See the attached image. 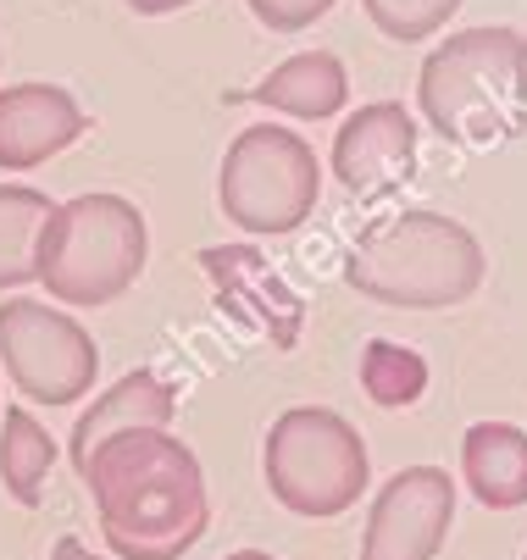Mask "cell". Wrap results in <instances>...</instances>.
Segmentation results:
<instances>
[{
  "mask_svg": "<svg viewBox=\"0 0 527 560\" xmlns=\"http://www.w3.org/2000/svg\"><path fill=\"white\" fill-rule=\"evenodd\" d=\"M56 200L34 184H0V289L39 283V233Z\"/></svg>",
  "mask_w": 527,
  "mask_h": 560,
  "instance_id": "obj_15",
  "label": "cell"
},
{
  "mask_svg": "<svg viewBox=\"0 0 527 560\" xmlns=\"http://www.w3.org/2000/svg\"><path fill=\"white\" fill-rule=\"evenodd\" d=\"M90 128V112L67 84H7L0 90V173H34L39 162L79 144Z\"/></svg>",
  "mask_w": 527,
  "mask_h": 560,
  "instance_id": "obj_11",
  "label": "cell"
},
{
  "mask_svg": "<svg viewBox=\"0 0 527 560\" xmlns=\"http://www.w3.org/2000/svg\"><path fill=\"white\" fill-rule=\"evenodd\" d=\"M229 101H256V106L294 117V122H323V117L344 112L350 72L333 50H294L261 78V84H250L245 95H229Z\"/></svg>",
  "mask_w": 527,
  "mask_h": 560,
  "instance_id": "obj_13",
  "label": "cell"
},
{
  "mask_svg": "<svg viewBox=\"0 0 527 560\" xmlns=\"http://www.w3.org/2000/svg\"><path fill=\"white\" fill-rule=\"evenodd\" d=\"M522 560H527V555H522Z\"/></svg>",
  "mask_w": 527,
  "mask_h": 560,
  "instance_id": "obj_23",
  "label": "cell"
},
{
  "mask_svg": "<svg viewBox=\"0 0 527 560\" xmlns=\"http://www.w3.org/2000/svg\"><path fill=\"white\" fill-rule=\"evenodd\" d=\"M417 117L400 101H366L361 112H350L333 133V155L328 173L355 195V200H384L395 189L411 184L417 173Z\"/></svg>",
  "mask_w": 527,
  "mask_h": 560,
  "instance_id": "obj_9",
  "label": "cell"
},
{
  "mask_svg": "<svg viewBox=\"0 0 527 560\" xmlns=\"http://www.w3.org/2000/svg\"><path fill=\"white\" fill-rule=\"evenodd\" d=\"M478 233L444 211H395L355 238L344 283L389 311H449L483 289Z\"/></svg>",
  "mask_w": 527,
  "mask_h": 560,
  "instance_id": "obj_3",
  "label": "cell"
},
{
  "mask_svg": "<svg viewBox=\"0 0 527 560\" xmlns=\"http://www.w3.org/2000/svg\"><path fill=\"white\" fill-rule=\"evenodd\" d=\"M456 522V483L444 466H400L378 483L361 527V560H433Z\"/></svg>",
  "mask_w": 527,
  "mask_h": 560,
  "instance_id": "obj_8",
  "label": "cell"
},
{
  "mask_svg": "<svg viewBox=\"0 0 527 560\" xmlns=\"http://www.w3.org/2000/svg\"><path fill=\"white\" fill-rule=\"evenodd\" d=\"M173 417H178V394H173V383L162 372H150V366L122 372L106 394H95V406L72 422L67 455H72V466H84L106 439L139 433V428H167Z\"/></svg>",
  "mask_w": 527,
  "mask_h": 560,
  "instance_id": "obj_12",
  "label": "cell"
},
{
  "mask_svg": "<svg viewBox=\"0 0 527 560\" xmlns=\"http://www.w3.org/2000/svg\"><path fill=\"white\" fill-rule=\"evenodd\" d=\"M150 261V222L128 195L95 189L56 200L39 233V283L50 305H112L122 300Z\"/></svg>",
  "mask_w": 527,
  "mask_h": 560,
  "instance_id": "obj_4",
  "label": "cell"
},
{
  "mask_svg": "<svg viewBox=\"0 0 527 560\" xmlns=\"http://www.w3.org/2000/svg\"><path fill=\"white\" fill-rule=\"evenodd\" d=\"M184 7H195V0H128V12H139V18H173Z\"/></svg>",
  "mask_w": 527,
  "mask_h": 560,
  "instance_id": "obj_21",
  "label": "cell"
},
{
  "mask_svg": "<svg viewBox=\"0 0 527 560\" xmlns=\"http://www.w3.org/2000/svg\"><path fill=\"white\" fill-rule=\"evenodd\" d=\"M323 200V162L294 128L250 122L234 133L216 167V206L256 238L294 233Z\"/></svg>",
  "mask_w": 527,
  "mask_h": 560,
  "instance_id": "obj_6",
  "label": "cell"
},
{
  "mask_svg": "<svg viewBox=\"0 0 527 560\" xmlns=\"http://www.w3.org/2000/svg\"><path fill=\"white\" fill-rule=\"evenodd\" d=\"M206 278L216 283V305L234 311L245 328H256L272 350H294L306 328V300H300L261 250L250 245H206L200 250Z\"/></svg>",
  "mask_w": 527,
  "mask_h": 560,
  "instance_id": "obj_10",
  "label": "cell"
},
{
  "mask_svg": "<svg viewBox=\"0 0 527 560\" xmlns=\"http://www.w3.org/2000/svg\"><path fill=\"white\" fill-rule=\"evenodd\" d=\"M222 560H272L267 549H234V555H222Z\"/></svg>",
  "mask_w": 527,
  "mask_h": 560,
  "instance_id": "obj_22",
  "label": "cell"
},
{
  "mask_svg": "<svg viewBox=\"0 0 527 560\" xmlns=\"http://www.w3.org/2000/svg\"><path fill=\"white\" fill-rule=\"evenodd\" d=\"M50 560H106V555H95L84 538H72V533H67V538L50 544Z\"/></svg>",
  "mask_w": 527,
  "mask_h": 560,
  "instance_id": "obj_20",
  "label": "cell"
},
{
  "mask_svg": "<svg viewBox=\"0 0 527 560\" xmlns=\"http://www.w3.org/2000/svg\"><path fill=\"white\" fill-rule=\"evenodd\" d=\"M245 7L267 34H306L317 18L333 12V0H245Z\"/></svg>",
  "mask_w": 527,
  "mask_h": 560,
  "instance_id": "obj_19",
  "label": "cell"
},
{
  "mask_svg": "<svg viewBox=\"0 0 527 560\" xmlns=\"http://www.w3.org/2000/svg\"><path fill=\"white\" fill-rule=\"evenodd\" d=\"M461 483L489 511H522L527 505V428L472 422L461 439Z\"/></svg>",
  "mask_w": 527,
  "mask_h": 560,
  "instance_id": "obj_14",
  "label": "cell"
},
{
  "mask_svg": "<svg viewBox=\"0 0 527 560\" xmlns=\"http://www.w3.org/2000/svg\"><path fill=\"white\" fill-rule=\"evenodd\" d=\"M261 477L289 516L328 522L366 494L372 455L350 417L328 406H289L261 439Z\"/></svg>",
  "mask_w": 527,
  "mask_h": 560,
  "instance_id": "obj_5",
  "label": "cell"
},
{
  "mask_svg": "<svg viewBox=\"0 0 527 560\" xmlns=\"http://www.w3.org/2000/svg\"><path fill=\"white\" fill-rule=\"evenodd\" d=\"M422 122L461 144L500 150L527 128V39L516 28H461L428 50L417 72Z\"/></svg>",
  "mask_w": 527,
  "mask_h": 560,
  "instance_id": "obj_2",
  "label": "cell"
},
{
  "mask_svg": "<svg viewBox=\"0 0 527 560\" xmlns=\"http://www.w3.org/2000/svg\"><path fill=\"white\" fill-rule=\"evenodd\" d=\"M366 23L395 45H422L438 28H449V18L461 12V0H361Z\"/></svg>",
  "mask_w": 527,
  "mask_h": 560,
  "instance_id": "obj_18",
  "label": "cell"
},
{
  "mask_svg": "<svg viewBox=\"0 0 527 560\" xmlns=\"http://www.w3.org/2000/svg\"><path fill=\"white\" fill-rule=\"evenodd\" d=\"M361 394L384 411H411L428 394V361L422 350L400 345V339H366L361 350Z\"/></svg>",
  "mask_w": 527,
  "mask_h": 560,
  "instance_id": "obj_17",
  "label": "cell"
},
{
  "mask_svg": "<svg viewBox=\"0 0 527 560\" xmlns=\"http://www.w3.org/2000/svg\"><path fill=\"white\" fill-rule=\"evenodd\" d=\"M79 477L117 560H184L211 527L200 455L167 428L106 439L79 466Z\"/></svg>",
  "mask_w": 527,
  "mask_h": 560,
  "instance_id": "obj_1",
  "label": "cell"
},
{
  "mask_svg": "<svg viewBox=\"0 0 527 560\" xmlns=\"http://www.w3.org/2000/svg\"><path fill=\"white\" fill-rule=\"evenodd\" d=\"M56 466V439L28 406H7L0 422V489H7L23 511L45 500V477Z\"/></svg>",
  "mask_w": 527,
  "mask_h": 560,
  "instance_id": "obj_16",
  "label": "cell"
},
{
  "mask_svg": "<svg viewBox=\"0 0 527 560\" xmlns=\"http://www.w3.org/2000/svg\"><path fill=\"white\" fill-rule=\"evenodd\" d=\"M0 366L34 406H79L101 377V350L72 311L12 294L0 305Z\"/></svg>",
  "mask_w": 527,
  "mask_h": 560,
  "instance_id": "obj_7",
  "label": "cell"
}]
</instances>
